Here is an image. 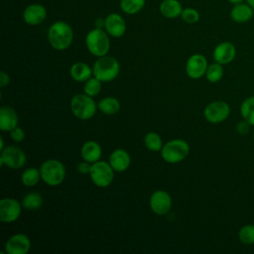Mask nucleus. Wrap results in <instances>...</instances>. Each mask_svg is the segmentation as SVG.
<instances>
[{
  "mask_svg": "<svg viewBox=\"0 0 254 254\" xmlns=\"http://www.w3.org/2000/svg\"><path fill=\"white\" fill-rule=\"evenodd\" d=\"M48 41L56 51L68 49L73 41V30L71 26L62 20L54 22L48 30Z\"/></svg>",
  "mask_w": 254,
  "mask_h": 254,
  "instance_id": "obj_1",
  "label": "nucleus"
},
{
  "mask_svg": "<svg viewBox=\"0 0 254 254\" xmlns=\"http://www.w3.org/2000/svg\"><path fill=\"white\" fill-rule=\"evenodd\" d=\"M109 37L106 31L101 28L96 27L90 30L85 37V46L88 52L96 58L106 56L110 50Z\"/></svg>",
  "mask_w": 254,
  "mask_h": 254,
  "instance_id": "obj_2",
  "label": "nucleus"
},
{
  "mask_svg": "<svg viewBox=\"0 0 254 254\" xmlns=\"http://www.w3.org/2000/svg\"><path fill=\"white\" fill-rule=\"evenodd\" d=\"M93 75L102 82H109L115 79L120 71L118 61L111 56H103L97 58L93 67Z\"/></svg>",
  "mask_w": 254,
  "mask_h": 254,
  "instance_id": "obj_3",
  "label": "nucleus"
},
{
  "mask_svg": "<svg viewBox=\"0 0 254 254\" xmlns=\"http://www.w3.org/2000/svg\"><path fill=\"white\" fill-rule=\"evenodd\" d=\"M43 182L51 187L60 186L65 178V168L62 162L56 159L46 160L40 167Z\"/></svg>",
  "mask_w": 254,
  "mask_h": 254,
  "instance_id": "obj_4",
  "label": "nucleus"
},
{
  "mask_svg": "<svg viewBox=\"0 0 254 254\" xmlns=\"http://www.w3.org/2000/svg\"><path fill=\"white\" fill-rule=\"evenodd\" d=\"M97 105L93 98L85 93L74 94L70 100L72 114L80 120H88L96 113Z\"/></svg>",
  "mask_w": 254,
  "mask_h": 254,
  "instance_id": "obj_5",
  "label": "nucleus"
},
{
  "mask_svg": "<svg viewBox=\"0 0 254 254\" xmlns=\"http://www.w3.org/2000/svg\"><path fill=\"white\" fill-rule=\"evenodd\" d=\"M190 153V145L182 139H173L167 142L162 150L163 160L169 164H177L184 161Z\"/></svg>",
  "mask_w": 254,
  "mask_h": 254,
  "instance_id": "obj_6",
  "label": "nucleus"
},
{
  "mask_svg": "<svg viewBox=\"0 0 254 254\" xmlns=\"http://www.w3.org/2000/svg\"><path fill=\"white\" fill-rule=\"evenodd\" d=\"M90 180L98 188L109 187L114 179V170L109 163L97 161L91 165L89 172Z\"/></svg>",
  "mask_w": 254,
  "mask_h": 254,
  "instance_id": "obj_7",
  "label": "nucleus"
},
{
  "mask_svg": "<svg viewBox=\"0 0 254 254\" xmlns=\"http://www.w3.org/2000/svg\"><path fill=\"white\" fill-rule=\"evenodd\" d=\"M0 163L13 170L21 169L26 164V154L19 147L7 146L1 151Z\"/></svg>",
  "mask_w": 254,
  "mask_h": 254,
  "instance_id": "obj_8",
  "label": "nucleus"
},
{
  "mask_svg": "<svg viewBox=\"0 0 254 254\" xmlns=\"http://www.w3.org/2000/svg\"><path fill=\"white\" fill-rule=\"evenodd\" d=\"M230 114V107L225 101L216 100L208 103L203 110V116L206 121L217 124L228 118Z\"/></svg>",
  "mask_w": 254,
  "mask_h": 254,
  "instance_id": "obj_9",
  "label": "nucleus"
},
{
  "mask_svg": "<svg viewBox=\"0 0 254 254\" xmlns=\"http://www.w3.org/2000/svg\"><path fill=\"white\" fill-rule=\"evenodd\" d=\"M22 207V204L14 198H2L0 200V220L4 223L16 221L21 214Z\"/></svg>",
  "mask_w": 254,
  "mask_h": 254,
  "instance_id": "obj_10",
  "label": "nucleus"
},
{
  "mask_svg": "<svg viewBox=\"0 0 254 254\" xmlns=\"http://www.w3.org/2000/svg\"><path fill=\"white\" fill-rule=\"evenodd\" d=\"M149 204L155 214L164 215L168 213L172 207V197L166 190H158L151 194Z\"/></svg>",
  "mask_w": 254,
  "mask_h": 254,
  "instance_id": "obj_11",
  "label": "nucleus"
},
{
  "mask_svg": "<svg viewBox=\"0 0 254 254\" xmlns=\"http://www.w3.org/2000/svg\"><path fill=\"white\" fill-rule=\"evenodd\" d=\"M208 64L206 58L201 54H194L190 56L186 64V72L189 77L198 79L205 75Z\"/></svg>",
  "mask_w": 254,
  "mask_h": 254,
  "instance_id": "obj_12",
  "label": "nucleus"
},
{
  "mask_svg": "<svg viewBox=\"0 0 254 254\" xmlns=\"http://www.w3.org/2000/svg\"><path fill=\"white\" fill-rule=\"evenodd\" d=\"M103 26L106 33L112 38H121L126 32L125 19L115 12L108 14L104 18Z\"/></svg>",
  "mask_w": 254,
  "mask_h": 254,
  "instance_id": "obj_13",
  "label": "nucleus"
},
{
  "mask_svg": "<svg viewBox=\"0 0 254 254\" xmlns=\"http://www.w3.org/2000/svg\"><path fill=\"white\" fill-rule=\"evenodd\" d=\"M48 16L46 7L40 3L29 4L23 11L22 17L24 22L30 26H37L42 24Z\"/></svg>",
  "mask_w": 254,
  "mask_h": 254,
  "instance_id": "obj_14",
  "label": "nucleus"
},
{
  "mask_svg": "<svg viewBox=\"0 0 254 254\" xmlns=\"http://www.w3.org/2000/svg\"><path fill=\"white\" fill-rule=\"evenodd\" d=\"M4 247L7 254H27L31 248V241L27 235L18 233L12 235Z\"/></svg>",
  "mask_w": 254,
  "mask_h": 254,
  "instance_id": "obj_15",
  "label": "nucleus"
},
{
  "mask_svg": "<svg viewBox=\"0 0 254 254\" xmlns=\"http://www.w3.org/2000/svg\"><path fill=\"white\" fill-rule=\"evenodd\" d=\"M236 56V48L230 42H221L213 50L212 57L214 62L220 64H230Z\"/></svg>",
  "mask_w": 254,
  "mask_h": 254,
  "instance_id": "obj_16",
  "label": "nucleus"
},
{
  "mask_svg": "<svg viewBox=\"0 0 254 254\" xmlns=\"http://www.w3.org/2000/svg\"><path fill=\"white\" fill-rule=\"evenodd\" d=\"M108 163L115 172H124L126 171L130 164L131 158L129 153L124 149H115L109 156Z\"/></svg>",
  "mask_w": 254,
  "mask_h": 254,
  "instance_id": "obj_17",
  "label": "nucleus"
},
{
  "mask_svg": "<svg viewBox=\"0 0 254 254\" xmlns=\"http://www.w3.org/2000/svg\"><path fill=\"white\" fill-rule=\"evenodd\" d=\"M254 16V9L248 3L234 4L230 10V18L233 22L243 24L249 22Z\"/></svg>",
  "mask_w": 254,
  "mask_h": 254,
  "instance_id": "obj_18",
  "label": "nucleus"
},
{
  "mask_svg": "<svg viewBox=\"0 0 254 254\" xmlns=\"http://www.w3.org/2000/svg\"><path fill=\"white\" fill-rule=\"evenodd\" d=\"M18 126L17 112L10 106H2L0 108V130L3 132H10L13 128Z\"/></svg>",
  "mask_w": 254,
  "mask_h": 254,
  "instance_id": "obj_19",
  "label": "nucleus"
},
{
  "mask_svg": "<svg viewBox=\"0 0 254 254\" xmlns=\"http://www.w3.org/2000/svg\"><path fill=\"white\" fill-rule=\"evenodd\" d=\"M80 155L84 161L93 164L101 158L102 150L97 142L90 140L83 143L80 149Z\"/></svg>",
  "mask_w": 254,
  "mask_h": 254,
  "instance_id": "obj_20",
  "label": "nucleus"
},
{
  "mask_svg": "<svg viewBox=\"0 0 254 254\" xmlns=\"http://www.w3.org/2000/svg\"><path fill=\"white\" fill-rule=\"evenodd\" d=\"M183 9V5L179 0H163L159 5L161 15L167 19L181 17Z\"/></svg>",
  "mask_w": 254,
  "mask_h": 254,
  "instance_id": "obj_21",
  "label": "nucleus"
},
{
  "mask_svg": "<svg viewBox=\"0 0 254 254\" xmlns=\"http://www.w3.org/2000/svg\"><path fill=\"white\" fill-rule=\"evenodd\" d=\"M69 74L73 80L77 82H85L91 77V75L93 74V70L87 64L78 62L74 63L70 66Z\"/></svg>",
  "mask_w": 254,
  "mask_h": 254,
  "instance_id": "obj_22",
  "label": "nucleus"
},
{
  "mask_svg": "<svg viewBox=\"0 0 254 254\" xmlns=\"http://www.w3.org/2000/svg\"><path fill=\"white\" fill-rule=\"evenodd\" d=\"M97 107L102 113L106 115H114L120 110V102L115 97L107 96L102 98L97 103Z\"/></svg>",
  "mask_w": 254,
  "mask_h": 254,
  "instance_id": "obj_23",
  "label": "nucleus"
},
{
  "mask_svg": "<svg viewBox=\"0 0 254 254\" xmlns=\"http://www.w3.org/2000/svg\"><path fill=\"white\" fill-rule=\"evenodd\" d=\"M146 0H120L119 6L122 12L127 15H135L143 10Z\"/></svg>",
  "mask_w": 254,
  "mask_h": 254,
  "instance_id": "obj_24",
  "label": "nucleus"
},
{
  "mask_svg": "<svg viewBox=\"0 0 254 254\" xmlns=\"http://www.w3.org/2000/svg\"><path fill=\"white\" fill-rule=\"evenodd\" d=\"M21 204L25 209L36 210L42 206L43 197L38 192H29L23 196Z\"/></svg>",
  "mask_w": 254,
  "mask_h": 254,
  "instance_id": "obj_25",
  "label": "nucleus"
},
{
  "mask_svg": "<svg viewBox=\"0 0 254 254\" xmlns=\"http://www.w3.org/2000/svg\"><path fill=\"white\" fill-rule=\"evenodd\" d=\"M240 114L243 119L254 126V95L247 97L241 103Z\"/></svg>",
  "mask_w": 254,
  "mask_h": 254,
  "instance_id": "obj_26",
  "label": "nucleus"
},
{
  "mask_svg": "<svg viewBox=\"0 0 254 254\" xmlns=\"http://www.w3.org/2000/svg\"><path fill=\"white\" fill-rule=\"evenodd\" d=\"M42 179L40 169L29 168L25 170L21 176V182L26 187H35Z\"/></svg>",
  "mask_w": 254,
  "mask_h": 254,
  "instance_id": "obj_27",
  "label": "nucleus"
},
{
  "mask_svg": "<svg viewBox=\"0 0 254 254\" xmlns=\"http://www.w3.org/2000/svg\"><path fill=\"white\" fill-rule=\"evenodd\" d=\"M144 144L146 148L152 152H161L164 146L161 136L156 132H148L144 137Z\"/></svg>",
  "mask_w": 254,
  "mask_h": 254,
  "instance_id": "obj_28",
  "label": "nucleus"
},
{
  "mask_svg": "<svg viewBox=\"0 0 254 254\" xmlns=\"http://www.w3.org/2000/svg\"><path fill=\"white\" fill-rule=\"evenodd\" d=\"M206 79L209 82H218L223 77V67L222 64L218 63H213L211 64H208L206 72H205Z\"/></svg>",
  "mask_w": 254,
  "mask_h": 254,
  "instance_id": "obj_29",
  "label": "nucleus"
},
{
  "mask_svg": "<svg viewBox=\"0 0 254 254\" xmlns=\"http://www.w3.org/2000/svg\"><path fill=\"white\" fill-rule=\"evenodd\" d=\"M238 238L240 242L250 245L254 243V225L246 224L242 226L238 231Z\"/></svg>",
  "mask_w": 254,
  "mask_h": 254,
  "instance_id": "obj_30",
  "label": "nucleus"
},
{
  "mask_svg": "<svg viewBox=\"0 0 254 254\" xmlns=\"http://www.w3.org/2000/svg\"><path fill=\"white\" fill-rule=\"evenodd\" d=\"M102 81L99 80L98 78L94 77H90L88 80L85 81L84 83V93L93 97L95 95H97L100 91H101V86H102Z\"/></svg>",
  "mask_w": 254,
  "mask_h": 254,
  "instance_id": "obj_31",
  "label": "nucleus"
},
{
  "mask_svg": "<svg viewBox=\"0 0 254 254\" xmlns=\"http://www.w3.org/2000/svg\"><path fill=\"white\" fill-rule=\"evenodd\" d=\"M199 12L191 7H187L183 9V12L181 14V18L184 22L188 24H194L198 22L199 20Z\"/></svg>",
  "mask_w": 254,
  "mask_h": 254,
  "instance_id": "obj_32",
  "label": "nucleus"
},
{
  "mask_svg": "<svg viewBox=\"0 0 254 254\" xmlns=\"http://www.w3.org/2000/svg\"><path fill=\"white\" fill-rule=\"evenodd\" d=\"M10 137L14 142L20 143L25 139V132L22 128L17 126L10 131Z\"/></svg>",
  "mask_w": 254,
  "mask_h": 254,
  "instance_id": "obj_33",
  "label": "nucleus"
},
{
  "mask_svg": "<svg viewBox=\"0 0 254 254\" xmlns=\"http://www.w3.org/2000/svg\"><path fill=\"white\" fill-rule=\"evenodd\" d=\"M252 125L249 122H247L245 119H243V120H241V121H239L237 123L236 131L240 135H247L249 133V131H250V127Z\"/></svg>",
  "mask_w": 254,
  "mask_h": 254,
  "instance_id": "obj_34",
  "label": "nucleus"
},
{
  "mask_svg": "<svg viewBox=\"0 0 254 254\" xmlns=\"http://www.w3.org/2000/svg\"><path fill=\"white\" fill-rule=\"evenodd\" d=\"M90 169H91V165H90V163H88V162H86V161L80 162V163L77 164V166H76L77 172L80 173V174H82V175L89 174Z\"/></svg>",
  "mask_w": 254,
  "mask_h": 254,
  "instance_id": "obj_35",
  "label": "nucleus"
},
{
  "mask_svg": "<svg viewBox=\"0 0 254 254\" xmlns=\"http://www.w3.org/2000/svg\"><path fill=\"white\" fill-rule=\"evenodd\" d=\"M10 83V76L5 71L0 72V86L5 87Z\"/></svg>",
  "mask_w": 254,
  "mask_h": 254,
  "instance_id": "obj_36",
  "label": "nucleus"
},
{
  "mask_svg": "<svg viewBox=\"0 0 254 254\" xmlns=\"http://www.w3.org/2000/svg\"><path fill=\"white\" fill-rule=\"evenodd\" d=\"M226 1H228L229 3H231V4H238V3H241V2H244L245 0H226Z\"/></svg>",
  "mask_w": 254,
  "mask_h": 254,
  "instance_id": "obj_37",
  "label": "nucleus"
},
{
  "mask_svg": "<svg viewBox=\"0 0 254 254\" xmlns=\"http://www.w3.org/2000/svg\"><path fill=\"white\" fill-rule=\"evenodd\" d=\"M5 147H4V140H3V138L1 137L0 138V149H1V151L4 149Z\"/></svg>",
  "mask_w": 254,
  "mask_h": 254,
  "instance_id": "obj_38",
  "label": "nucleus"
},
{
  "mask_svg": "<svg viewBox=\"0 0 254 254\" xmlns=\"http://www.w3.org/2000/svg\"><path fill=\"white\" fill-rule=\"evenodd\" d=\"M246 3H248L253 9H254V0H245Z\"/></svg>",
  "mask_w": 254,
  "mask_h": 254,
  "instance_id": "obj_39",
  "label": "nucleus"
},
{
  "mask_svg": "<svg viewBox=\"0 0 254 254\" xmlns=\"http://www.w3.org/2000/svg\"><path fill=\"white\" fill-rule=\"evenodd\" d=\"M253 140H254V131H253Z\"/></svg>",
  "mask_w": 254,
  "mask_h": 254,
  "instance_id": "obj_40",
  "label": "nucleus"
}]
</instances>
